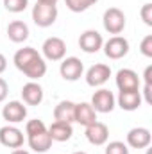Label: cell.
Returning a JSON list of instances; mask_svg holds the SVG:
<instances>
[{
    "label": "cell",
    "instance_id": "obj_1",
    "mask_svg": "<svg viewBox=\"0 0 152 154\" xmlns=\"http://www.w3.org/2000/svg\"><path fill=\"white\" fill-rule=\"evenodd\" d=\"M14 66L23 72L31 81H38L47 74V63L45 59L38 54L36 48L32 47H23L20 50H16L14 57H13Z\"/></svg>",
    "mask_w": 152,
    "mask_h": 154
},
{
    "label": "cell",
    "instance_id": "obj_2",
    "mask_svg": "<svg viewBox=\"0 0 152 154\" xmlns=\"http://www.w3.org/2000/svg\"><path fill=\"white\" fill-rule=\"evenodd\" d=\"M57 18V5L36 2L32 7V20L38 27H50Z\"/></svg>",
    "mask_w": 152,
    "mask_h": 154
},
{
    "label": "cell",
    "instance_id": "obj_3",
    "mask_svg": "<svg viewBox=\"0 0 152 154\" xmlns=\"http://www.w3.org/2000/svg\"><path fill=\"white\" fill-rule=\"evenodd\" d=\"M102 23H104V29H106L109 34H120V32L125 29V14H123V11L118 9V7H109V9H106V13H104Z\"/></svg>",
    "mask_w": 152,
    "mask_h": 154
},
{
    "label": "cell",
    "instance_id": "obj_4",
    "mask_svg": "<svg viewBox=\"0 0 152 154\" xmlns=\"http://www.w3.org/2000/svg\"><path fill=\"white\" fill-rule=\"evenodd\" d=\"M114 106H116V99H114L113 91H109L106 88L97 90L91 97V108L97 113H111Z\"/></svg>",
    "mask_w": 152,
    "mask_h": 154
},
{
    "label": "cell",
    "instance_id": "obj_5",
    "mask_svg": "<svg viewBox=\"0 0 152 154\" xmlns=\"http://www.w3.org/2000/svg\"><path fill=\"white\" fill-rule=\"evenodd\" d=\"M41 50L48 61H61L66 56V43L57 36H52V38H47L43 41Z\"/></svg>",
    "mask_w": 152,
    "mask_h": 154
},
{
    "label": "cell",
    "instance_id": "obj_6",
    "mask_svg": "<svg viewBox=\"0 0 152 154\" xmlns=\"http://www.w3.org/2000/svg\"><path fill=\"white\" fill-rule=\"evenodd\" d=\"M129 52V41L122 36H113L104 43V54L109 59H122Z\"/></svg>",
    "mask_w": 152,
    "mask_h": 154
},
{
    "label": "cell",
    "instance_id": "obj_7",
    "mask_svg": "<svg viewBox=\"0 0 152 154\" xmlns=\"http://www.w3.org/2000/svg\"><path fill=\"white\" fill-rule=\"evenodd\" d=\"M102 45H104L102 34L97 32V31H93V29L84 31V32L81 34V38H79V47H81V50H84L86 54H95V52H99V50L102 48Z\"/></svg>",
    "mask_w": 152,
    "mask_h": 154
},
{
    "label": "cell",
    "instance_id": "obj_8",
    "mask_svg": "<svg viewBox=\"0 0 152 154\" xmlns=\"http://www.w3.org/2000/svg\"><path fill=\"white\" fill-rule=\"evenodd\" d=\"M82 72H84L82 61L79 57H74V56L63 59V63L59 66V74H61V77L65 81H77V79H81Z\"/></svg>",
    "mask_w": 152,
    "mask_h": 154
},
{
    "label": "cell",
    "instance_id": "obj_9",
    "mask_svg": "<svg viewBox=\"0 0 152 154\" xmlns=\"http://www.w3.org/2000/svg\"><path fill=\"white\" fill-rule=\"evenodd\" d=\"M116 86L120 91H136L140 90V77L131 68H122L116 74Z\"/></svg>",
    "mask_w": 152,
    "mask_h": 154
},
{
    "label": "cell",
    "instance_id": "obj_10",
    "mask_svg": "<svg viewBox=\"0 0 152 154\" xmlns=\"http://www.w3.org/2000/svg\"><path fill=\"white\" fill-rule=\"evenodd\" d=\"M0 143L9 149H20L23 145V133L14 125H4L0 129Z\"/></svg>",
    "mask_w": 152,
    "mask_h": 154
},
{
    "label": "cell",
    "instance_id": "obj_11",
    "mask_svg": "<svg viewBox=\"0 0 152 154\" xmlns=\"http://www.w3.org/2000/svg\"><path fill=\"white\" fill-rule=\"evenodd\" d=\"M109 77H111V68L108 65H104V63H97L86 72V82L90 86L97 88V86L106 84L109 81Z\"/></svg>",
    "mask_w": 152,
    "mask_h": 154
},
{
    "label": "cell",
    "instance_id": "obj_12",
    "mask_svg": "<svg viewBox=\"0 0 152 154\" xmlns=\"http://www.w3.org/2000/svg\"><path fill=\"white\" fill-rule=\"evenodd\" d=\"M150 142L152 136L147 127H134L127 133V145L132 149H147Z\"/></svg>",
    "mask_w": 152,
    "mask_h": 154
},
{
    "label": "cell",
    "instance_id": "obj_13",
    "mask_svg": "<svg viewBox=\"0 0 152 154\" xmlns=\"http://www.w3.org/2000/svg\"><path fill=\"white\" fill-rule=\"evenodd\" d=\"M4 120H7L9 124H20L25 120L27 116V108L23 106V102L20 100H11L4 106V111H2Z\"/></svg>",
    "mask_w": 152,
    "mask_h": 154
},
{
    "label": "cell",
    "instance_id": "obj_14",
    "mask_svg": "<svg viewBox=\"0 0 152 154\" xmlns=\"http://www.w3.org/2000/svg\"><path fill=\"white\" fill-rule=\"evenodd\" d=\"M86 138L91 145H104L109 138V129H108L106 124L97 120L95 124L86 127Z\"/></svg>",
    "mask_w": 152,
    "mask_h": 154
},
{
    "label": "cell",
    "instance_id": "obj_15",
    "mask_svg": "<svg viewBox=\"0 0 152 154\" xmlns=\"http://www.w3.org/2000/svg\"><path fill=\"white\" fill-rule=\"evenodd\" d=\"M116 102L123 111H136L141 106V91H120Z\"/></svg>",
    "mask_w": 152,
    "mask_h": 154
},
{
    "label": "cell",
    "instance_id": "obj_16",
    "mask_svg": "<svg viewBox=\"0 0 152 154\" xmlns=\"http://www.w3.org/2000/svg\"><path fill=\"white\" fill-rule=\"evenodd\" d=\"M22 99L29 106H38L43 100V88L39 86L38 82H34V81L23 84V88H22Z\"/></svg>",
    "mask_w": 152,
    "mask_h": 154
},
{
    "label": "cell",
    "instance_id": "obj_17",
    "mask_svg": "<svg viewBox=\"0 0 152 154\" xmlns=\"http://www.w3.org/2000/svg\"><path fill=\"white\" fill-rule=\"evenodd\" d=\"M75 122L88 127L97 122V111L91 108L90 102H79L75 104Z\"/></svg>",
    "mask_w": 152,
    "mask_h": 154
},
{
    "label": "cell",
    "instance_id": "obj_18",
    "mask_svg": "<svg viewBox=\"0 0 152 154\" xmlns=\"http://www.w3.org/2000/svg\"><path fill=\"white\" fill-rule=\"evenodd\" d=\"M54 118H56V122H66V124L75 122V102L61 100L54 108Z\"/></svg>",
    "mask_w": 152,
    "mask_h": 154
},
{
    "label": "cell",
    "instance_id": "obj_19",
    "mask_svg": "<svg viewBox=\"0 0 152 154\" xmlns=\"http://www.w3.org/2000/svg\"><path fill=\"white\" fill-rule=\"evenodd\" d=\"M47 131H48L52 142H68L74 134L72 124H66V122H54Z\"/></svg>",
    "mask_w": 152,
    "mask_h": 154
},
{
    "label": "cell",
    "instance_id": "obj_20",
    "mask_svg": "<svg viewBox=\"0 0 152 154\" xmlns=\"http://www.w3.org/2000/svg\"><path fill=\"white\" fill-rule=\"evenodd\" d=\"M7 38L14 43H23L29 38V27L22 20H14L7 25Z\"/></svg>",
    "mask_w": 152,
    "mask_h": 154
},
{
    "label": "cell",
    "instance_id": "obj_21",
    "mask_svg": "<svg viewBox=\"0 0 152 154\" xmlns=\"http://www.w3.org/2000/svg\"><path fill=\"white\" fill-rule=\"evenodd\" d=\"M29 147L34 152H47L52 147V138L48 134V131H43L38 134H31L29 136Z\"/></svg>",
    "mask_w": 152,
    "mask_h": 154
},
{
    "label": "cell",
    "instance_id": "obj_22",
    "mask_svg": "<svg viewBox=\"0 0 152 154\" xmlns=\"http://www.w3.org/2000/svg\"><path fill=\"white\" fill-rule=\"evenodd\" d=\"M66 2V7L74 13H82L86 9H90L93 4H97L99 0H65Z\"/></svg>",
    "mask_w": 152,
    "mask_h": 154
},
{
    "label": "cell",
    "instance_id": "obj_23",
    "mask_svg": "<svg viewBox=\"0 0 152 154\" xmlns=\"http://www.w3.org/2000/svg\"><path fill=\"white\" fill-rule=\"evenodd\" d=\"M29 5V0H4V7L9 13H22Z\"/></svg>",
    "mask_w": 152,
    "mask_h": 154
},
{
    "label": "cell",
    "instance_id": "obj_24",
    "mask_svg": "<svg viewBox=\"0 0 152 154\" xmlns=\"http://www.w3.org/2000/svg\"><path fill=\"white\" fill-rule=\"evenodd\" d=\"M43 131H47V125H45V122L39 120V118L29 120L27 125H25V133H27V136H31V134H38V133H43Z\"/></svg>",
    "mask_w": 152,
    "mask_h": 154
},
{
    "label": "cell",
    "instance_id": "obj_25",
    "mask_svg": "<svg viewBox=\"0 0 152 154\" xmlns=\"http://www.w3.org/2000/svg\"><path fill=\"white\" fill-rule=\"evenodd\" d=\"M106 154H129V147L123 142H109L106 145Z\"/></svg>",
    "mask_w": 152,
    "mask_h": 154
},
{
    "label": "cell",
    "instance_id": "obj_26",
    "mask_svg": "<svg viewBox=\"0 0 152 154\" xmlns=\"http://www.w3.org/2000/svg\"><path fill=\"white\" fill-rule=\"evenodd\" d=\"M140 50L145 57H152V34H147L140 43Z\"/></svg>",
    "mask_w": 152,
    "mask_h": 154
},
{
    "label": "cell",
    "instance_id": "obj_27",
    "mask_svg": "<svg viewBox=\"0 0 152 154\" xmlns=\"http://www.w3.org/2000/svg\"><path fill=\"white\" fill-rule=\"evenodd\" d=\"M140 14H141V20L145 22V25L152 27V4H145V5L141 7Z\"/></svg>",
    "mask_w": 152,
    "mask_h": 154
},
{
    "label": "cell",
    "instance_id": "obj_28",
    "mask_svg": "<svg viewBox=\"0 0 152 154\" xmlns=\"http://www.w3.org/2000/svg\"><path fill=\"white\" fill-rule=\"evenodd\" d=\"M7 93H9V88H7V82L0 77V102H4L5 100V97H7Z\"/></svg>",
    "mask_w": 152,
    "mask_h": 154
},
{
    "label": "cell",
    "instance_id": "obj_29",
    "mask_svg": "<svg viewBox=\"0 0 152 154\" xmlns=\"http://www.w3.org/2000/svg\"><path fill=\"white\" fill-rule=\"evenodd\" d=\"M143 93H145V102L147 104H152V84H145Z\"/></svg>",
    "mask_w": 152,
    "mask_h": 154
},
{
    "label": "cell",
    "instance_id": "obj_30",
    "mask_svg": "<svg viewBox=\"0 0 152 154\" xmlns=\"http://www.w3.org/2000/svg\"><path fill=\"white\" fill-rule=\"evenodd\" d=\"M143 77H145V84H152V65H149V66L145 68Z\"/></svg>",
    "mask_w": 152,
    "mask_h": 154
},
{
    "label": "cell",
    "instance_id": "obj_31",
    "mask_svg": "<svg viewBox=\"0 0 152 154\" xmlns=\"http://www.w3.org/2000/svg\"><path fill=\"white\" fill-rule=\"evenodd\" d=\"M5 68H7V59H5L4 54H0V74L5 72Z\"/></svg>",
    "mask_w": 152,
    "mask_h": 154
},
{
    "label": "cell",
    "instance_id": "obj_32",
    "mask_svg": "<svg viewBox=\"0 0 152 154\" xmlns=\"http://www.w3.org/2000/svg\"><path fill=\"white\" fill-rule=\"evenodd\" d=\"M11 154H31V152H27V151H23V149H13Z\"/></svg>",
    "mask_w": 152,
    "mask_h": 154
},
{
    "label": "cell",
    "instance_id": "obj_33",
    "mask_svg": "<svg viewBox=\"0 0 152 154\" xmlns=\"http://www.w3.org/2000/svg\"><path fill=\"white\" fill-rule=\"evenodd\" d=\"M38 2H41V4H52V5L57 4V0H38Z\"/></svg>",
    "mask_w": 152,
    "mask_h": 154
},
{
    "label": "cell",
    "instance_id": "obj_34",
    "mask_svg": "<svg viewBox=\"0 0 152 154\" xmlns=\"http://www.w3.org/2000/svg\"><path fill=\"white\" fill-rule=\"evenodd\" d=\"M72 154H88V152H82V151H79V152H72Z\"/></svg>",
    "mask_w": 152,
    "mask_h": 154
}]
</instances>
